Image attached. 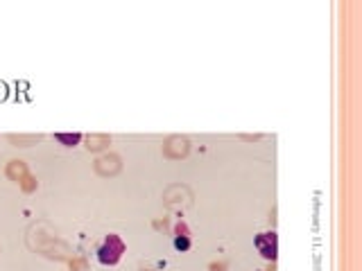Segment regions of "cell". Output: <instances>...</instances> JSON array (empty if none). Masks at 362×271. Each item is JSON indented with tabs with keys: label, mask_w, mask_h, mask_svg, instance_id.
Segmentation results:
<instances>
[{
	"label": "cell",
	"mask_w": 362,
	"mask_h": 271,
	"mask_svg": "<svg viewBox=\"0 0 362 271\" xmlns=\"http://www.w3.org/2000/svg\"><path fill=\"white\" fill-rule=\"evenodd\" d=\"M54 140L63 143L66 147H75V145H79L81 133H54Z\"/></svg>",
	"instance_id": "cell-3"
},
{
	"label": "cell",
	"mask_w": 362,
	"mask_h": 271,
	"mask_svg": "<svg viewBox=\"0 0 362 271\" xmlns=\"http://www.w3.org/2000/svg\"><path fill=\"white\" fill-rule=\"evenodd\" d=\"M122 253H125V242L118 235H109L102 242V246L98 248V262L104 266H113L120 262Z\"/></svg>",
	"instance_id": "cell-1"
},
{
	"label": "cell",
	"mask_w": 362,
	"mask_h": 271,
	"mask_svg": "<svg viewBox=\"0 0 362 271\" xmlns=\"http://www.w3.org/2000/svg\"><path fill=\"white\" fill-rule=\"evenodd\" d=\"M172 244H174V248H176V251L186 253V251L190 248V244H193V242H190V237H188V235H174V242H172Z\"/></svg>",
	"instance_id": "cell-4"
},
{
	"label": "cell",
	"mask_w": 362,
	"mask_h": 271,
	"mask_svg": "<svg viewBox=\"0 0 362 271\" xmlns=\"http://www.w3.org/2000/svg\"><path fill=\"white\" fill-rule=\"evenodd\" d=\"M253 246L258 248L262 260H276L279 255V235L274 230H265V233H258L256 239H253Z\"/></svg>",
	"instance_id": "cell-2"
}]
</instances>
